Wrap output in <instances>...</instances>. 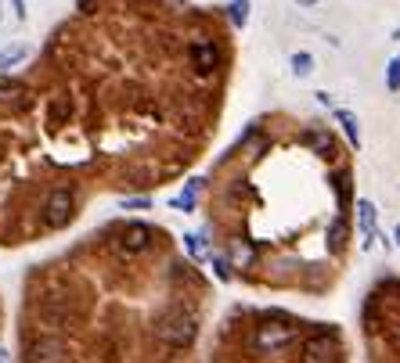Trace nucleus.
Returning <instances> with one entry per match:
<instances>
[{
    "mask_svg": "<svg viewBox=\"0 0 400 363\" xmlns=\"http://www.w3.org/2000/svg\"><path fill=\"white\" fill-rule=\"evenodd\" d=\"M162 245L130 252L108 227L101 266L73 256L36 270L22 295L19 363H191L202 277L169 252L144 270Z\"/></svg>",
    "mask_w": 400,
    "mask_h": 363,
    "instance_id": "nucleus-1",
    "label": "nucleus"
},
{
    "mask_svg": "<svg viewBox=\"0 0 400 363\" xmlns=\"http://www.w3.org/2000/svg\"><path fill=\"white\" fill-rule=\"evenodd\" d=\"M220 58L223 54H220L213 36H195L188 43V65H191L195 76H216L220 72Z\"/></svg>",
    "mask_w": 400,
    "mask_h": 363,
    "instance_id": "nucleus-2",
    "label": "nucleus"
},
{
    "mask_svg": "<svg viewBox=\"0 0 400 363\" xmlns=\"http://www.w3.org/2000/svg\"><path fill=\"white\" fill-rule=\"evenodd\" d=\"M339 335L335 331H317L303 342V363H339Z\"/></svg>",
    "mask_w": 400,
    "mask_h": 363,
    "instance_id": "nucleus-3",
    "label": "nucleus"
},
{
    "mask_svg": "<svg viewBox=\"0 0 400 363\" xmlns=\"http://www.w3.org/2000/svg\"><path fill=\"white\" fill-rule=\"evenodd\" d=\"M293 338H296V327H285V324H260V327L253 331V349H256L260 356H270V352L285 349Z\"/></svg>",
    "mask_w": 400,
    "mask_h": 363,
    "instance_id": "nucleus-4",
    "label": "nucleus"
},
{
    "mask_svg": "<svg viewBox=\"0 0 400 363\" xmlns=\"http://www.w3.org/2000/svg\"><path fill=\"white\" fill-rule=\"evenodd\" d=\"M303 141H307V148H310L314 155H321V158H335V134H332L328 126L310 123V126L303 130Z\"/></svg>",
    "mask_w": 400,
    "mask_h": 363,
    "instance_id": "nucleus-5",
    "label": "nucleus"
},
{
    "mask_svg": "<svg viewBox=\"0 0 400 363\" xmlns=\"http://www.w3.org/2000/svg\"><path fill=\"white\" fill-rule=\"evenodd\" d=\"M357 227H361V234L368 241L379 237V209H375V202H368V198L357 202Z\"/></svg>",
    "mask_w": 400,
    "mask_h": 363,
    "instance_id": "nucleus-6",
    "label": "nucleus"
},
{
    "mask_svg": "<svg viewBox=\"0 0 400 363\" xmlns=\"http://www.w3.org/2000/svg\"><path fill=\"white\" fill-rule=\"evenodd\" d=\"M335 119H339L342 134H347L350 148H361V123H357V115H354L350 108H339V112H335Z\"/></svg>",
    "mask_w": 400,
    "mask_h": 363,
    "instance_id": "nucleus-7",
    "label": "nucleus"
},
{
    "mask_svg": "<svg viewBox=\"0 0 400 363\" xmlns=\"http://www.w3.org/2000/svg\"><path fill=\"white\" fill-rule=\"evenodd\" d=\"M26 58H29V47H26V43H11V47H4V50H0V72H8V69L22 65Z\"/></svg>",
    "mask_w": 400,
    "mask_h": 363,
    "instance_id": "nucleus-8",
    "label": "nucleus"
},
{
    "mask_svg": "<svg viewBox=\"0 0 400 363\" xmlns=\"http://www.w3.org/2000/svg\"><path fill=\"white\" fill-rule=\"evenodd\" d=\"M249 0H231V4H227V22H231L235 29H242L246 22H249Z\"/></svg>",
    "mask_w": 400,
    "mask_h": 363,
    "instance_id": "nucleus-9",
    "label": "nucleus"
},
{
    "mask_svg": "<svg viewBox=\"0 0 400 363\" xmlns=\"http://www.w3.org/2000/svg\"><path fill=\"white\" fill-rule=\"evenodd\" d=\"M293 72H296L300 80H307V76L314 72V54H307V50L293 54Z\"/></svg>",
    "mask_w": 400,
    "mask_h": 363,
    "instance_id": "nucleus-10",
    "label": "nucleus"
},
{
    "mask_svg": "<svg viewBox=\"0 0 400 363\" xmlns=\"http://www.w3.org/2000/svg\"><path fill=\"white\" fill-rule=\"evenodd\" d=\"M386 87H389V94H400V54L389 62V69H386Z\"/></svg>",
    "mask_w": 400,
    "mask_h": 363,
    "instance_id": "nucleus-11",
    "label": "nucleus"
},
{
    "mask_svg": "<svg viewBox=\"0 0 400 363\" xmlns=\"http://www.w3.org/2000/svg\"><path fill=\"white\" fill-rule=\"evenodd\" d=\"M11 8H15V18H26V0H11Z\"/></svg>",
    "mask_w": 400,
    "mask_h": 363,
    "instance_id": "nucleus-12",
    "label": "nucleus"
},
{
    "mask_svg": "<svg viewBox=\"0 0 400 363\" xmlns=\"http://www.w3.org/2000/svg\"><path fill=\"white\" fill-rule=\"evenodd\" d=\"M76 8H80V11H90V8H94V0H76Z\"/></svg>",
    "mask_w": 400,
    "mask_h": 363,
    "instance_id": "nucleus-13",
    "label": "nucleus"
},
{
    "mask_svg": "<svg viewBox=\"0 0 400 363\" xmlns=\"http://www.w3.org/2000/svg\"><path fill=\"white\" fill-rule=\"evenodd\" d=\"M296 4H300V8H314V4H317V0H296Z\"/></svg>",
    "mask_w": 400,
    "mask_h": 363,
    "instance_id": "nucleus-14",
    "label": "nucleus"
},
{
    "mask_svg": "<svg viewBox=\"0 0 400 363\" xmlns=\"http://www.w3.org/2000/svg\"><path fill=\"white\" fill-rule=\"evenodd\" d=\"M393 237H396V245H400V223H396V230H393Z\"/></svg>",
    "mask_w": 400,
    "mask_h": 363,
    "instance_id": "nucleus-15",
    "label": "nucleus"
},
{
    "mask_svg": "<svg viewBox=\"0 0 400 363\" xmlns=\"http://www.w3.org/2000/svg\"><path fill=\"white\" fill-rule=\"evenodd\" d=\"M393 40H400V29H396V33H393Z\"/></svg>",
    "mask_w": 400,
    "mask_h": 363,
    "instance_id": "nucleus-16",
    "label": "nucleus"
}]
</instances>
